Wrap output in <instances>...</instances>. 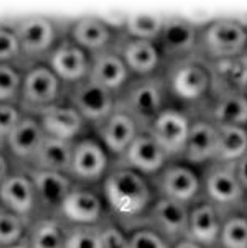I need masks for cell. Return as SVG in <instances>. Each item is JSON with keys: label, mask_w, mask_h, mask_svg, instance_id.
I'll return each mask as SVG.
<instances>
[{"label": "cell", "mask_w": 247, "mask_h": 248, "mask_svg": "<svg viewBox=\"0 0 247 248\" xmlns=\"http://www.w3.org/2000/svg\"><path fill=\"white\" fill-rule=\"evenodd\" d=\"M102 191L110 210L122 220L138 218L152 205V191L145 177L117 163L106 175Z\"/></svg>", "instance_id": "6da1fadb"}, {"label": "cell", "mask_w": 247, "mask_h": 248, "mask_svg": "<svg viewBox=\"0 0 247 248\" xmlns=\"http://www.w3.org/2000/svg\"><path fill=\"white\" fill-rule=\"evenodd\" d=\"M166 87L163 76L155 74L132 77L115 98V109L129 114L141 132H146L156 117L166 108Z\"/></svg>", "instance_id": "7a4b0ae2"}, {"label": "cell", "mask_w": 247, "mask_h": 248, "mask_svg": "<svg viewBox=\"0 0 247 248\" xmlns=\"http://www.w3.org/2000/svg\"><path fill=\"white\" fill-rule=\"evenodd\" d=\"M10 27L19 43V67L22 70L36 64H46L53 49L66 34L62 33L54 19L44 15L21 16Z\"/></svg>", "instance_id": "3957f363"}, {"label": "cell", "mask_w": 247, "mask_h": 248, "mask_svg": "<svg viewBox=\"0 0 247 248\" xmlns=\"http://www.w3.org/2000/svg\"><path fill=\"white\" fill-rule=\"evenodd\" d=\"M163 78L167 97L181 105L199 103L211 92L209 62L198 53L168 63Z\"/></svg>", "instance_id": "277c9868"}, {"label": "cell", "mask_w": 247, "mask_h": 248, "mask_svg": "<svg viewBox=\"0 0 247 248\" xmlns=\"http://www.w3.org/2000/svg\"><path fill=\"white\" fill-rule=\"evenodd\" d=\"M66 86L47 64H36L23 70L19 108L23 114L39 117L65 101Z\"/></svg>", "instance_id": "5b68a950"}, {"label": "cell", "mask_w": 247, "mask_h": 248, "mask_svg": "<svg viewBox=\"0 0 247 248\" xmlns=\"http://www.w3.org/2000/svg\"><path fill=\"white\" fill-rule=\"evenodd\" d=\"M247 52V28L234 19L213 20L200 29L197 53L209 62L233 59Z\"/></svg>", "instance_id": "8992f818"}, {"label": "cell", "mask_w": 247, "mask_h": 248, "mask_svg": "<svg viewBox=\"0 0 247 248\" xmlns=\"http://www.w3.org/2000/svg\"><path fill=\"white\" fill-rule=\"evenodd\" d=\"M117 94L87 77L66 89L65 102L78 111L88 126L93 129L115 109Z\"/></svg>", "instance_id": "52a82bcc"}, {"label": "cell", "mask_w": 247, "mask_h": 248, "mask_svg": "<svg viewBox=\"0 0 247 248\" xmlns=\"http://www.w3.org/2000/svg\"><path fill=\"white\" fill-rule=\"evenodd\" d=\"M190 124L191 120L185 111L167 106L148 126L146 133L158 144L168 160L181 158Z\"/></svg>", "instance_id": "ba28073f"}, {"label": "cell", "mask_w": 247, "mask_h": 248, "mask_svg": "<svg viewBox=\"0 0 247 248\" xmlns=\"http://www.w3.org/2000/svg\"><path fill=\"white\" fill-rule=\"evenodd\" d=\"M110 169V155L96 136L86 134L74 142L68 176L79 183L93 184L105 179Z\"/></svg>", "instance_id": "9c48e42d"}, {"label": "cell", "mask_w": 247, "mask_h": 248, "mask_svg": "<svg viewBox=\"0 0 247 248\" xmlns=\"http://www.w3.org/2000/svg\"><path fill=\"white\" fill-rule=\"evenodd\" d=\"M200 30L196 23L181 16H165L156 44L167 63L196 54Z\"/></svg>", "instance_id": "30bf717a"}, {"label": "cell", "mask_w": 247, "mask_h": 248, "mask_svg": "<svg viewBox=\"0 0 247 248\" xmlns=\"http://www.w3.org/2000/svg\"><path fill=\"white\" fill-rule=\"evenodd\" d=\"M46 64L68 88L88 77L90 55L65 34L53 49Z\"/></svg>", "instance_id": "8fae6325"}, {"label": "cell", "mask_w": 247, "mask_h": 248, "mask_svg": "<svg viewBox=\"0 0 247 248\" xmlns=\"http://www.w3.org/2000/svg\"><path fill=\"white\" fill-rule=\"evenodd\" d=\"M150 229L167 242L177 243L187 237L189 210L181 202L160 197L146 212Z\"/></svg>", "instance_id": "7c38bea8"}, {"label": "cell", "mask_w": 247, "mask_h": 248, "mask_svg": "<svg viewBox=\"0 0 247 248\" xmlns=\"http://www.w3.org/2000/svg\"><path fill=\"white\" fill-rule=\"evenodd\" d=\"M66 35L89 55L113 47L119 36L108 21L93 15L78 16L69 23Z\"/></svg>", "instance_id": "4fadbf2b"}, {"label": "cell", "mask_w": 247, "mask_h": 248, "mask_svg": "<svg viewBox=\"0 0 247 248\" xmlns=\"http://www.w3.org/2000/svg\"><path fill=\"white\" fill-rule=\"evenodd\" d=\"M114 48L122 57L132 77H145L157 74L163 57L156 42L119 35Z\"/></svg>", "instance_id": "5bb4252c"}, {"label": "cell", "mask_w": 247, "mask_h": 248, "mask_svg": "<svg viewBox=\"0 0 247 248\" xmlns=\"http://www.w3.org/2000/svg\"><path fill=\"white\" fill-rule=\"evenodd\" d=\"M139 132L137 122L119 109L94 127V136L115 160L124 154Z\"/></svg>", "instance_id": "9a60e30c"}, {"label": "cell", "mask_w": 247, "mask_h": 248, "mask_svg": "<svg viewBox=\"0 0 247 248\" xmlns=\"http://www.w3.org/2000/svg\"><path fill=\"white\" fill-rule=\"evenodd\" d=\"M235 163L214 162L205 175L204 189L214 206H234L244 197L242 185L235 173Z\"/></svg>", "instance_id": "2e32d148"}, {"label": "cell", "mask_w": 247, "mask_h": 248, "mask_svg": "<svg viewBox=\"0 0 247 248\" xmlns=\"http://www.w3.org/2000/svg\"><path fill=\"white\" fill-rule=\"evenodd\" d=\"M167 160V156L153 138L146 132H139L124 154L114 163L143 176H154L162 171Z\"/></svg>", "instance_id": "e0dca14e"}, {"label": "cell", "mask_w": 247, "mask_h": 248, "mask_svg": "<svg viewBox=\"0 0 247 248\" xmlns=\"http://www.w3.org/2000/svg\"><path fill=\"white\" fill-rule=\"evenodd\" d=\"M45 136L46 134L44 133L39 119L23 114L22 119L5 140V152L9 158L28 167Z\"/></svg>", "instance_id": "ac0fdd59"}, {"label": "cell", "mask_w": 247, "mask_h": 248, "mask_svg": "<svg viewBox=\"0 0 247 248\" xmlns=\"http://www.w3.org/2000/svg\"><path fill=\"white\" fill-rule=\"evenodd\" d=\"M156 186L162 198H167L187 204L195 200L200 190L197 173L188 165H166L157 173Z\"/></svg>", "instance_id": "d6986e66"}, {"label": "cell", "mask_w": 247, "mask_h": 248, "mask_svg": "<svg viewBox=\"0 0 247 248\" xmlns=\"http://www.w3.org/2000/svg\"><path fill=\"white\" fill-rule=\"evenodd\" d=\"M35 193L36 206L60 213L66 197L73 189L72 178L68 175L55 171L27 168Z\"/></svg>", "instance_id": "ffe728a7"}, {"label": "cell", "mask_w": 247, "mask_h": 248, "mask_svg": "<svg viewBox=\"0 0 247 248\" xmlns=\"http://www.w3.org/2000/svg\"><path fill=\"white\" fill-rule=\"evenodd\" d=\"M36 118L44 133L52 138L75 142L87 134L86 129L88 124L77 110L65 101L44 111Z\"/></svg>", "instance_id": "44dd1931"}, {"label": "cell", "mask_w": 247, "mask_h": 248, "mask_svg": "<svg viewBox=\"0 0 247 248\" xmlns=\"http://www.w3.org/2000/svg\"><path fill=\"white\" fill-rule=\"evenodd\" d=\"M88 78L118 94L132 76L122 57L113 46L90 55Z\"/></svg>", "instance_id": "7402d4cb"}, {"label": "cell", "mask_w": 247, "mask_h": 248, "mask_svg": "<svg viewBox=\"0 0 247 248\" xmlns=\"http://www.w3.org/2000/svg\"><path fill=\"white\" fill-rule=\"evenodd\" d=\"M0 205L29 222L36 208L35 193L27 172H11L0 185Z\"/></svg>", "instance_id": "603a6c76"}, {"label": "cell", "mask_w": 247, "mask_h": 248, "mask_svg": "<svg viewBox=\"0 0 247 248\" xmlns=\"http://www.w3.org/2000/svg\"><path fill=\"white\" fill-rule=\"evenodd\" d=\"M211 93L216 97L229 93L247 94V53L233 59L209 62Z\"/></svg>", "instance_id": "cb8c5ba5"}, {"label": "cell", "mask_w": 247, "mask_h": 248, "mask_svg": "<svg viewBox=\"0 0 247 248\" xmlns=\"http://www.w3.org/2000/svg\"><path fill=\"white\" fill-rule=\"evenodd\" d=\"M219 146V133L210 120L191 121L186 146L181 158L188 165L216 162Z\"/></svg>", "instance_id": "d4e9b609"}, {"label": "cell", "mask_w": 247, "mask_h": 248, "mask_svg": "<svg viewBox=\"0 0 247 248\" xmlns=\"http://www.w3.org/2000/svg\"><path fill=\"white\" fill-rule=\"evenodd\" d=\"M104 212L101 198L92 190L73 188L60 209V216L71 225H98Z\"/></svg>", "instance_id": "484cf974"}, {"label": "cell", "mask_w": 247, "mask_h": 248, "mask_svg": "<svg viewBox=\"0 0 247 248\" xmlns=\"http://www.w3.org/2000/svg\"><path fill=\"white\" fill-rule=\"evenodd\" d=\"M73 147L74 142L46 135L27 168L68 175L72 164Z\"/></svg>", "instance_id": "4316f807"}, {"label": "cell", "mask_w": 247, "mask_h": 248, "mask_svg": "<svg viewBox=\"0 0 247 248\" xmlns=\"http://www.w3.org/2000/svg\"><path fill=\"white\" fill-rule=\"evenodd\" d=\"M221 224L216 208L212 203H201L189 211L187 237L201 246H211L220 237Z\"/></svg>", "instance_id": "83f0119b"}, {"label": "cell", "mask_w": 247, "mask_h": 248, "mask_svg": "<svg viewBox=\"0 0 247 248\" xmlns=\"http://www.w3.org/2000/svg\"><path fill=\"white\" fill-rule=\"evenodd\" d=\"M210 121L224 125L247 126V94L229 93L216 97L210 109Z\"/></svg>", "instance_id": "f1b7e54d"}, {"label": "cell", "mask_w": 247, "mask_h": 248, "mask_svg": "<svg viewBox=\"0 0 247 248\" xmlns=\"http://www.w3.org/2000/svg\"><path fill=\"white\" fill-rule=\"evenodd\" d=\"M219 146L216 162L235 163L247 153V129L243 126L216 124Z\"/></svg>", "instance_id": "f546056e"}, {"label": "cell", "mask_w": 247, "mask_h": 248, "mask_svg": "<svg viewBox=\"0 0 247 248\" xmlns=\"http://www.w3.org/2000/svg\"><path fill=\"white\" fill-rule=\"evenodd\" d=\"M26 237L32 248H65L66 229L55 217H43L33 223Z\"/></svg>", "instance_id": "4dcf8cb0"}, {"label": "cell", "mask_w": 247, "mask_h": 248, "mask_svg": "<svg viewBox=\"0 0 247 248\" xmlns=\"http://www.w3.org/2000/svg\"><path fill=\"white\" fill-rule=\"evenodd\" d=\"M165 16L150 11L133 12L123 22V34L133 39L156 42L162 32Z\"/></svg>", "instance_id": "1f68e13d"}, {"label": "cell", "mask_w": 247, "mask_h": 248, "mask_svg": "<svg viewBox=\"0 0 247 248\" xmlns=\"http://www.w3.org/2000/svg\"><path fill=\"white\" fill-rule=\"evenodd\" d=\"M23 70L16 64H0V102L19 105Z\"/></svg>", "instance_id": "d6a6232c"}, {"label": "cell", "mask_w": 247, "mask_h": 248, "mask_svg": "<svg viewBox=\"0 0 247 248\" xmlns=\"http://www.w3.org/2000/svg\"><path fill=\"white\" fill-rule=\"evenodd\" d=\"M28 224L22 217L0 206V248L9 247L26 237Z\"/></svg>", "instance_id": "836d02e7"}, {"label": "cell", "mask_w": 247, "mask_h": 248, "mask_svg": "<svg viewBox=\"0 0 247 248\" xmlns=\"http://www.w3.org/2000/svg\"><path fill=\"white\" fill-rule=\"evenodd\" d=\"M65 248H101L100 226L71 225L66 229Z\"/></svg>", "instance_id": "e575fe53"}, {"label": "cell", "mask_w": 247, "mask_h": 248, "mask_svg": "<svg viewBox=\"0 0 247 248\" xmlns=\"http://www.w3.org/2000/svg\"><path fill=\"white\" fill-rule=\"evenodd\" d=\"M219 239L224 248H247V218L230 217L221 227Z\"/></svg>", "instance_id": "d590c367"}, {"label": "cell", "mask_w": 247, "mask_h": 248, "mask_svg": "<svg viewBox=\"0 0 247 248\" xmlns=\"http://www.w3.org/2000/svg\"><path fill=\"white\" fill-rule=\"evenodd\" d=\"M20 62L18 40L10 26H0V64H16Z\"/></svg>", "instance_id": "8d00e7d4"}, {"label": "cell", "mask_w": 247, "mask_h": 248, "mask_svg": "<svg viewBox=\"0 0 247 248\" xmlns=\"http://www.w3.org/2000/svg\"><path fill=\"white\" fill-rule=\"evenodd\" d=\"M23 117V112L18 105L0 102V142L5 140L11 131L16 126Z\"/></svg>", "instance_id": "74e56055"}, {"label": "cell", "mask_w": 247, "mask_h": 248, "mask_svg": "<svg viewBox=\"0 0 247 248\" xmlns=\"http://www.w3.org/2000/svg\"><path fill=\"white\" fill-rule=\"evenodd\" d=\"M130 248H168V242L150 227L134 231L129 237Z\"/></svg>", "instance_id": "f35d334b"}, {"label": "cell", "mask_w": 247, "mask_h": 248, "mask_svg": "<svg viewBox=\"0 0 247 248\" xmlns=\"http://www.w3.org/2000/svg\"><path fill=\"white\" fill-rule=\"evenodd\" d=\"M101 248H130V242L124 233L113 224L100 227Z\"/></svg>", "instance_id": "ab89813d"}, {"label": "cell", "mask_w": 247, "mask_h": 248, "mask_svg": "<svg viewBox=\"0 0 247 248\" xmlns=\"http://www.w3.org/2000/svg\"><path fill=\"white\" fill-rule=\"evenodd\" d=\"M235 173L244 190H247V153L235 162Z\"/></svg>", "instance_id": "60d3db41"}, {"label": "cell", "mask_w": 247, "mask_h": 248, "mask_svg": "<svg viewBox=\"0 0 247 248\" xmlns=\"http://www.w3.org/2000/svg\"><path fill=\"white\" fill-rule=\"evenodd\" d=\"M10 167L11 163L7 153L5 151L0 150V185H1L2 181L11 173Z\"/></svg>", "instance_id": "b9f144b4"}, {"label": "cell", "mask_w": 247, "mask_h": 248, "mask_svg": "<svg viewBox=\"0 0 247 248\" xmlns=\"http://www.w3.org/2000/svg\"><path fill=\"white\" fill-rule=\"evenodd\" d=\"M174 248H202V246L190 241V239L184 238V239H180L179 242H177L175 244Z\"/></svg>", "instance_id": "7bdbcfd3"}, {"label": "cell", "mask_w": 247, "mask_h": 248, "mask_svg": "<svg viewBox=\"0 0 247 248\" xmlns=\"http://www.w3.org/2000/svg\"><path fill=\"white\" fill-rule=\"evenodd\" d=\"M5 248H32V247L30 246V244H29L27 237H24L22 241L15 244V245H11L9 247H5Z\"/></svg>", "instance_id": "ee69618b"}, {"label": "cell", "mask_w": 247, "mask_h": 248, "mask_svg": "<svg viewBox=\"0 0 247 248\" xmlns=\"http://www.w3.org/2000/svg\"><path fill=\"white\" fill-rule=\"evenodd\" d=\"M0 150L5 151V144H3L2 142H0Z\"/></svg>", "instance_id": "f6af8a7d"}, {"label": "cell", "mask_w": 247, "mask_h": 248, "mask_svg": "<svg viewBox=\"0 0 247 248\" xmlns=\"http://www.w3.org/2000/svg\"><path fill=\"white\" fill-rule=\"evenodd\" d=\"M0 206H1V205H0Z\"/></svg>", "instance_id": "bcb514c9"}]
</instances>
